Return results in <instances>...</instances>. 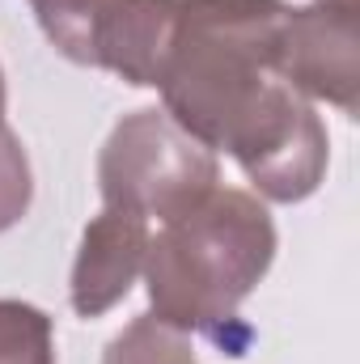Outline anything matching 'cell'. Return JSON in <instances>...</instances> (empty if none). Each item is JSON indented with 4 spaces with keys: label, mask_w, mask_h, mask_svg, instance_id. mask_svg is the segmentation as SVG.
<instances>
[{
    "label": "cell",
    "mask_w": 360,
    "mask_h": 364,
    "mask_svg": "<svg viewBox=\"0 0 360 364\" xmlns=\"http://www.w3.org/2000/svg\"><path fill=\"white\" fill-rule=\"evenodd\" d=\"M275 242V220L259 195L216 186L149 237L140 275L153 318L182 335L229 326L238 305L271 272Z\"/></svg>",
    "instance_id": "cell-1"
},
{
    "label": "cell",
    "mask_w": 360,
    "mask_h": 364,
    "mask_svg": "<svg viewBox=\"0 0 360 364\" xmlns=\"http://www.w3.org/2000/svg\"><path fill=\"white\" fill-rule=\"evenodd\" d=\"M288 0H182L162 73V110L212 153L275 81Z\"/></svg>",
    "instance_id": "cell-2"
},
{
    "label": "cell",
    "mask_w": 360,
    "mask_h": 364,
    "mask_svg": "<svg viewBox=\"0 0 360 364\" xmlns=\"http://www.w3.org/2000/svg\"><path fill=\"white\" fill-rule=\"evenodd\" d=\"M221 186L216 153L174 123L162 106H140L123 114L102 153H97V191L106 208H127L149 225H166Z\"/></svg>",
    "instance_id": "cell-3"
},
{
    "label": "cell",
    "mask_w": 360,
    "mask_h": 364,
    "mask_svg": "<svg viewBox=\"0 0 360 364\" xmlns=\"http://www.w3.org/2000/svg\"><path fill=\"white\" fill-rule=\"evenodd\" d=\"M225 153L242 166V174L263 199L301 203L327 178L331 136L314 102L275 77L255 110L225 140Z\"/></svg>",
    "instance_id": "cell-4"
},
{
    "label": "cell",
    "mask_w": 360,
    "mask_h": 364,
    "mask_svg": "<svg viewBox=\"0 0 360 364\" xmlns=\"http://www.w3.org/2000/svg\"><path fill=\"white\" fill-rule=\"evenodd\" d=\"M275 77L309 102H327L344 114L360 106V34L356 13L335 4H288L280 26Z\"/></svg>",
    "instance_id": "cell-5"
},
{
    "label": "cell",
    "mask_w": 360,
    "mask_h": 364,
    "mask_svg": "<svg viewBox=\"0 0 360 364\" xmlns=\"http://www.w3.org/2000/svg\"><path fill=\"white\" fill-rule=\"evenodd\" d=\"M149 237H153V225L144 216L102 203V212L81 233V250L68 279V301L77 318H102L132 292L136 275L144 272Z\"/></svg>",
    "instance_id": "cell-6"
},
{
    "label": "cell",
    "mask_w": 360,
    "mask_h": 364,
    "mask_svg": "<svg viewBox=\"0 0 360 364\" xmlns=\"http://www.w3.org/2000/svg\"><path fill=\"white\" fill-rule=\"evenodd\" d=\"M179 4L182 0H132L106 26L97 43V68L115 73L136 90H157L174 47Z\"/></svg>",
    "instance_id": "cell-7"
},
{
    "label": "cell",
    "mask_w": 360,
    "mask_h": 364,
    "mask_svg": "<svg viewBox=\"0 0 360 364\" xmlns=\"http://www.w3.org/2000/svg\"><path fill=\"white\" fill-rule=\"evenodd\" d=\"M38 30L47 34V43L73 60L97 68V43L106 34V26L132 4V0H26Z\"/></svg>",
    "instance_id": "cell-8"
},
{
    "label": "cell",
    "mask_w": 360,
    "mask_h": 364,
    "mask_svg": "<svg viewBox=\"0 0 360 364\" xmlns=\"http://www.w3.org/2000/svg\"><path fill=\"white\" fill-rule=\"evenodd\" d=\"M102 364H199L191 335L157 322L153 314L132 318L102 352Z\"/></svg>",
    "instance_id": "cell-9"
},
{
    "label": "cell",
    "mask_w": 360,
    "mask_h": 364,
    "mask_svg": "<svg viewBox=\"0 0 360 364\" xmlns=\"http://www.w3.org/2000/svg\"><path fill=\"white\" fill-rule=\"evenodd\" d=\"M0 364H55V326L38 305L0 296Z\"/></svg>",
    "instance_id": "cell-10"
},
{
    "label": "cell",
    "mask_w": 360,
    "mask_h": 364,
    "mask_svg": "<svg viewBox=\"0 0 360 364\" xmlns=\"http://www.w3.org/2000/svg\"><path fill=\"white\" fill-rule=\"evenodd\" d=\"M34 203V174H30V157L21 136L4 123L0 127V233H9L13 225H21V216Z\"/></svg>",
    "instance_id": "cell-11"
},
{
    "label": "cell",
    "mask_w": 360,
    "mask_h": 364,
    "mask_svg": "<svg viewBox=\"0 0 360 364\" xmlns=\"http://www.w3.org/2000/svg\"><path fill=\"white\" fill-rule=\"evenodd\" d=\"M4 102H9V90H4V68H0V127H4Z\"/></svg>",
    "instance_id": "cell-12"
},
{
    "label": "cell",
    "mask_w": 360,
    "mask_h": 364,
    "mask_svg": "<svg viewBox=\"0 0 360 364\" xmlns=\"http://www.w3.org/2000/svg\"><path fill=\"white\" fill-rule=\"evenodd\" d=\"M318 4H335V9H352L356 13V0H318Z\"/></svg>",
    "instance_id": "cell-13"
}]
</instances>
